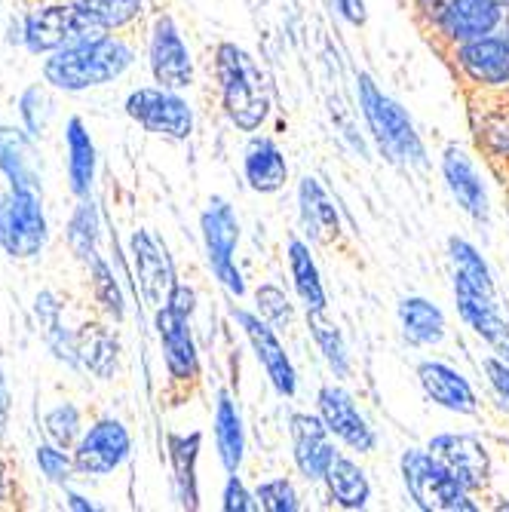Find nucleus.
Here are the masks:
<instances>
[{"label":"nucleus","instance_id":"obj_1","mask_svg":"<svg viewBox=\"0 0 509 512\" xmlns=\"http://www.w3.org/2000/svg\"><path fill=\"white\" fill-rule=\"evenodd\" d=\"M132 62H135V46L117 31H111L105 37L80 40L43 56L40 74L59 92H86L120 80L132 68Z\"/></svg>","mask_w":509,"mask_h":512},{"label":"nucleus","instance_id":"obj_2","mask_svg":"<svg viewBox=\"0 0 509 512\" xmlns=\"http://www.w3.org/2000/svg\"><path fill=\"white\" fill-rule=\"evenodd\" d=\"M215 77H218L227 120L243 132L261 129V123L270 114V99H267V80L258 62L237 43H218Z\"/></svg>","mask_w":509,"mask_h":512},{"label":"nucleus","instance_id":"obj_3","mask_svg":"<svg viewBox=\"0 0 509 512\" xmlns=\"http://www.w3.org/2000/svg\"><path fill=\"white\" fill-rule=\"evenodd\" d=\"M439 59L454 74L464 99L509 92V34L506 31L454 43L439 53Z\"/></svg>","mask_w":509,"mask_h":512},{"label":"nucleus","instance_id":"obj_4","mask_svg":"<svg viewBox=\"0 0 509 512\" xmlns=\"http://www.w3.org/2000/svg\"><path fill=\"white\" fill-rule=\"evenodd\" d=\"M25 22V40L22 50L31 56H50L62 46L80 43V40H96L111 34V28L96 19L92 13L80 10L71 0H53V4H37L22 16Z\"/></svg>","mask_w":509,"mask_h":512},{"label":"nucleus","instance_id":"obj_5","mask_svg":"<svg viewBox=\"0 0 509 512\" xmlns=\"http://www.w3.org/2000/svg\"><path fill=\"white\" fill-rule=\"evenodd\" d=\"M359 99H362V114H365L368 126H372L387 160L424 169L427 148L421 142V135L414 132L408 114L393 99H387L368 74H359Z\"/></svg>","mask_w":509,"mask_h":512},{"label":"nucleus","instance_id":"obj_6","mask_svg":"<svg viewBox=\"0 0 509 512\" xmlns=\"http://www.w3.org/2000/svg\"><path fill=\"white\" fill-rule=\"evenodd\" d=\"M402 482L411 500L427 512H476L482 506L427 448H408L402 454Z\"/></svg>","mask_w":509,"mask_h":512},{"label":"nucleus","instance_id":"obj_7","mask_svg":"<svg viewBox=\"0 0 509 512\" xmlns=\"http://www.w3.org/2000/svg\"><path fill=\"white\" fill-rule=\"evenodd\" d=\"M50 240L43 194L7 188L0 194V252L10 261H34Z\"/></svg>","mask_w":509,"mask_h":512},{"label":"nucleus","instance_id":"obj_8","mask_svg":"<svg viewBox=\"0 0 509 512\" xmlns=\"http://www.w3.org/2000/svg\"><path fill=\"white\" fill-rule=\"evenodd\" d=\"M154 325H157V338L163 347V362L169 375L166 396L172 399V405H181L194 396L203 378L200 353H197L194 332H191V316H181L172 307H163L154 313Z\"/></svg>","mask_w":509,"mask_h":512},{"label":"nucleus","instance_id":"obj_9","mask_svg":"<svg viewBox=\"0 0 509 512\" xmlns=\"http://www.w3.org/2000/svg\"><path fill=\"white\" fill-rule=\"evenodd\" d=\"M123 111L132 123H138L145 132L160 135L166 142H188L194 132V111L181 99L178 89L166 86H138L132 89Z\"/></svg>","mask_w":509,"mask_h":512},{"label":"nucleus","instance_id":"obj_10","mask_svg":"<svg viewBox=\"0 0 509 512\" xmlns=\"http://www.w3.org/2000/svg\"><path fill=\"white\" fill-rule=\"evenodd\" d=\"M506 19L509 0H451L448 10L436 19V25L424 31V37L439 56L454 43L503 31Z\"/></svg>","mask_w":509,"mask_h":512},{"label":"nucleus","instance_id":"obj_11","mask_svg":"<svg viewBox=\"0 0 509 512\" xmlns=\"http://www.w3.org/2000/svg\"><path fill=\"white\" fill-rule=\"evenodd\" d=\"M200 224H203V243H206V258H209L212 273L221 279V286L230 295L243 298L246 295L243 273L234 264V252L240 243V224H237L234 206H230L224 197H212Z\"/></svg>","mask_w":509,"mask_h":512},{"label":"nucleus","instance_id":"obj_12","mask_svg":"<svg viewBox=\"0 0 509 512\" xmlns=\"http://www.w3.org/2000/svg\"><path fill=\"white\" fill-rule=\"evenodd\" d=\"M129 451H132V436L123 427V421H117V417H99V421H92L83 430L71 454H74L77 476L105 479L123 467Z\"/></svg>","mask_w":509,"mask_h":512},{"label":"nucleus","instance_id":"obj_13","mask_svg":"<svg viewBox=\"0 0 509 512\" xmlns=\"http://www.w3.org/2000/svg\"><path fill=\"white\" fill-rule=\"evenodd\" d=\"M148 68L154 83L166 86V89H188L194 83V62L188 46H184V37L178 31V25L172 22V16L160 13L151 25V37H148Z\"/></svg>","mask_w":509,"mask_h":512},{"label":"nucleus","instance_id":"obj_14","mask_svg":"<svg viewBox=\"0 0 509 512\" xmlns=\"http://www.w3.org/2000/svg\"><path fill=\"white\" fill-rule=\"evenodd\" d=\"M427 451L448 467V473L464 485L470 494H488L491 488V454L476 436H457L445 433L430 439Z\"/></svg>","mask_w":509,"mask_h":512},{"label":"nucleus","instance_id":"obj_15","mask_svg":"<svg viewBox=\"0 0 509 512\" xmlns=\"http://www.w3.org/2000/svg\"><path fill=\"white\" fill-rule=\"evenodd\" d=\"M129 255H132V267H135V279H138V292H142V298L154 310H163L169 304L172 289L178 286L166 246L151 234V230H135L129 240Z\"/></svg>","mask_w":509,"mask_h":512},{"label":"nucleus","instance_id":"obj_16","mask_svg":"<svg viewBox=\"0 0 509 512\" xmlns=\"http://www.w3.org/2000/svg\"><path fill=\"white\" fill-rule=\"evenodd\" d=\"M289 433H292V457L295 467L307 482H322L335 463V433L326 427L319 414H292L289 417Z\"/></svg>","mask_w":509,"mask_h":512},{"label":"nucleus","instance_id":"obj_17","mask_svg":"<svg viewBox=\"0 0 509 512\" xmlns=\"http://www.w3.org/2000/svg\"><path fill=\"white\" fill-rule=\"evenodd\" d=\"M316 411H319L322 421H326V427L335 433V439H341L344 445H350L359 454L375 451V445H378L375 430L368 427V421L359 414L356 402L341 387H335V384L319 387V393H316Z\"/></svg>","mask_w":509,"mask_h":512},{"label":"nucleus","instance_id":"obj_18","mask_svg":"<svg viewBox=\"0 0 509 512\" xmlns=\"http://www.w3.org/2000/svg\"><path fill=\"white\" fill-rule=\"evenodd\" d=\"M237 322L243 325V332L246 338L252 341V350L261 362V368L267 371V378L270 384L276 387V393L280 396H295L298 390V375H295V368L280 344V338H276L273 332V325L264 319V316H255L249 310H234Z\"/></svg>","mask_w":509,"mask_h":512},{"label":"nucleus","instance_id":"obj_19","mask_svg":"<svg viewBox=\"0 0 509 512\" xmlns=\"http://www.w3.org/2000/svg\"><path fill=\"white\" fill-rule=\"evenodd\" d=\"M0 175L7 178V188L43 194L37 138L22 123L19 126L16 123L0 126Z\"/></svg>","mask_w":509,"mask_h":512},{"label":"nucleus","instance_id":"obj_20","mask_svg":"<svg viewBox=\"0 0 509 512\" xmlns=\"http://www.w3.org/2000/svg\"><path fill=\"white\" fill-rule=\"evenodd\" d=\"M442 172H445V181H448L454 200L460 203V209H464L476 224H488V218H491L488 194H485L482 175H479L476 163L467 157V151L460 145H448L442 154Z\"/></svg>","mask_w":509,"mask_h":512},{"label":"nucleus","instance_id":"obj_21","mask_svg":"<svg viewBox=\"0 0 509 512\" xmlns=\"http://www.w3.org/2000/svg\"><path fill=\"white\" fill-rule=\"evenodd\" d=\"M454 301H457V310H460V316H464V322L479 338H485L494 350L509 344V325L500 316L494 295H485L482 289H476L470 283L467 276L454 273Z\"/></svg>","mask_w":509,"mask_h":512},{"label":"nucleus","instance_id":"obj_22","mask_svg":"<svg viewBox=\"0 0 509 512\" xmlns=\"http://www.w3.org/2000/svg\"><path fill=\"white\" fill-rule=\"evenodd\" d=\"M65 172H68V188L71 194L80 197H92V184H96V166H99V154H96V142L83 123V117H68L65 123Z\"/></svg>","mask_w":509,"mask_h":512},{"label":"nucleus","instance_id":"obj_23","mask_svg":"<svg viewBox=\"0 0 509 512\" xmlns=\"http://www.w3.org/2000/svg\"><path fill=\"white\" fill-rule=\"evenodd\" d=\"M418 381L436 405H442L454 414H479V399H476L473 387L445 362H421Z\"/></svg>","mask_w":509,"mask_h":512},{"label":"nucleus","instance_id":"obj_24","mask_svg":"<svg viewBox=\"0 0 509 512\" xmlns=\"http://www.w3.org/2000/svg\"><path fill=\"white\" fill-rule=\"evenodd\" d=\"M200 433L166 436V454H169V467H172V485H175V500L184 509H197L200 506V488H197V460H200Z\"/></svg>","mask_w":509,"mask_h":512},{"label":"nucleus","instance_id":"obj_25","mask_svg":"<svg viewBox=\"0 0 509 512\" xmlns=\"http://www.w3.org/2000/svg\"><path fill=\"white\" fill-rule=\"evenodd\" d=\"M301 218H304V227H307V234L322 243V246H338L341 243V234H344V227H341V215L335 209V203L329 200V194L322 191V184L316 178H301Z\"/></svg>","mask_w":509,"mask_h":512},{"label":"nucleus","instance_id":"obj_26","mask_svg":"<svg viewBox=\"0 0 509 512\" xmlns=\"http://www.w3.org/2000/svg\"><path fill=\"white\" fill-rule=\"evenodd\" d=\"M246 181L258 194H276L286 188L289 181V163L283 151L276 148L273 138H252L246 148Z\"/></svg>","mask_w":509,"mask_h":512},{"label":"nucleus","instance_id":"obj_27","mask_svg":"<svg viewBox=\"0 0 509 512\" xmlns=\"http://www.w3.org/2000/svg\"><path fill=\"white\" fill-rule=\"evenodd\" d=\"M117 359H120L117 335L102 322H86L77 332V365L89 371V375L108 381L117 371Z\"/></svg>","mask_w":509,"mask_h":512},{"label":"nucleus","instance_id":"obj_28","mask_svg":"<svg viewBox=\"0 0 509 512\" xmlns=\"http://www.w3.org/2000/svg\"><path fill=\"white\" fill-rule=\"evenodd\" d=\"M399 322L402 335L418 347H439L448 335L442 310L421 295H408L399 301Z\"/></svg>","mask_w":509,"mask_h":512},{"label":"nucleus","instance_id":"obj_29","mask_svg":"<svg viewBox=\"0 0 509 512\" xmlns=\"http://www.w3.org/2000/svg\"><path fill=\"white\" fill-rule=\"evenodd\" d=\"M215 445H218L221 467L227 473H240L243 451H246V436H243V421H240L237 402L230 399L227 390H221L218 402H215Z\"/></svg>","mask_w":509,"mask_h":512},{"label":"nucleus","instance_id":"obj_30","mask_svg":"<svg viewBox=\"0 0 509 512\" xmlns=\"http://www.w3.org/2000/svg\"><path fill=\"white\" fill-rule=\"evenodd\" d=\"M322 482H326L329 497L341 509H362V506H368V497H372V485H368L365 473L344 454L335 457V463L329 467V473Z\"/></svg>","mask_w":509,"mask_h":512},{"label":"nucleus","instance_id":"obj_31","mask_svg":"<svg viewBox=\"0 0 509 512\" xmlns=\"http://www.w3.org/2000/svg\"><path fill=\"white\" fill-rule=\"evenodd\" d=\"M68 246L80 264H89L99 255V237H102V221H99V206L92 197H80L71 218H68Z\"/></svg>","mask_w":509,"mask_h":512},{"label":"nucleus","instance_id":"obj_32","mask_svg":"<svg viewBox=\"0 0 509 512\" xmlns=\"http://www.w3.org/2000/svg\"><path fill=\"white\" fill-rule=\"evenodd\" d=\"M289 267H292V279H295V289H298V298L304 301V307L307 310H326L329 298H326V289H322L316 261L310 258L307 243L298 237L289 240Z\"/></svg>","mask_w":509,"mask_h":512},{"label":"nucleus","instance_id":"obj_33","mask_svg":"<svg viewBox=\"0 0 509 512\" xmlns=\"http://www.w3.org/2000/svg\"><path fill=\"white\" fill-rule=\"evenodd\" d=\"M307 329L319 344L322 356H326L329 368L335 371V378H350V350L344 344V335L338 332V325L326 319V310H307Z\"/></svg>","mask_w":509,"mask_h":512},{"label":"nucleus","instance_id":"obj_34","mask_svg":"<svg viewBox=\"0 0 509 512\" xmlns=\"http://www.w3.org/2000/svg\"><path fill=\"white\" fill-rule=\"evenodd\" d=\"M83 267H86V273H89V289H92V298H96L99 310H102L108 319L120 322L123 313H126V301H123L120 283L114 279L108 261H105L102 255H96V258H92L89 264H83Z\"/></svg>","mask_w":509,"mask_h":512},{"label":"nucleus","instance_id":"obj_35","mask_svg":"<svg viewBox=\"0 0 509 512\" xmlns=\"http://www.w3.org/2000/svg\"><path fill=\"white\" fill-rule=\"evenodd\" d=\"M43 436H46V442H53V445H59V448H68V451H74V445L80 442V436H83V430H86V424H83V411L74 405V402H59V405H53L50 411L43 414Z\"/></svg>","mask_w":509,"mask_h":512},{"label":"nucleus","instance_id":"obj_36","mask_svg":"<svg viewBox=\"0 0 509 512\" xmlns=\"http://www.w3.org/2000/svg\"><path fill=\"white\" fill-rule=\"evenodd\" d=\"M71 4H77L80 10L92 13L96 19H102L111 31L129 28L145 13V0H71Z\"/></svg>","mask_w":509,"mask_h":512},{"label":"nucleus","instance_id":"obj_37","mask_svg":"<svg viewBox=\"0 0 509 512\" xmlns=\"http://www.w3.org/2000/svg\"><path fill=\"white\" fill-rule=\"evenodd\" d=\"M46 86L50 83H31L28 89H22V96H19V123L37 138H43L46 126H50V117H53V102L50 96H46Z\"/></svg>","mask_w":509,"mask_h":512},{"label":"nucleus","instance_id":"obj_38","mask_svg":"<svg viewBox=\"0 0 509 512\" xmlns=\"http://www.w3.org/2000/svg\"><path fill=\"white\" fill-rule=\"evenodd\" d=\"M34 463H37L40 476L50 485H59V488H68V482L77 476L74 454L68 448H59L53 442H46V439L34 448Z\"/></svg>","mask_w":509,"mask_h":512},{"label":"nucleus","instance_id":"obj_39","mask_svg":"<svg viewBox=\"0 0 509 512\" xmlns=\"http://www.w3.org/2000/svg\"><path fill=\"white\" fill-rule=\"evenodd\" d=\"M448 252H451V261L457 267L460 276H467L476 289H482L485 295H494V279H491V270L488 264L482 261V255L476 252V246H470L467 240L460 237H451L448 240Z\"/></svg>","mask_w":509,"mask_h":512},{"label":"nucleus","instance_id":"obj_40","mask_svg":"<svg viewBox=\"0 0 509 512\" xmlns=\"http://www.w3.org/2000/svg\"><path fill=\"white\" fill-rule=\"evenodd\" d=\"M255 497L261 503V509L267 512H295L301 509L298 503V491L289 479H267L255 488Z\"/></svg>","mask_w":509,"mask_h":512},{"label":"nucleus","instance_id":"obj_41","mask_svg":"<svg viewBox=\"0 0 509 512\" xmlns=\"http://www.w3.org/2000/svg\"><path fill=\"white\" fill-rule=\"evenodd\" d=\"M255 298H258L261 316H264L270 325H276V329H283V325L292 322V304H289L286 292H280L276 286H261Z\"/></svg>","mask_w":509,"mask_h":512},{"label":"nucleus","instance_id":"obj_42","mask_svg":"<svg viewBox=\"0 0 509 512\" xmlns=\"http://www.w3.org/2000/svg\"><path fill=\"white\" fill-rule=\"evenodd\" d=\"M221 506L227 512H252V509H261L258 497L243 485V479L237 473H230L227 485H224V494H221Z\"/></svg>","mask_w":509,"mask_h":512},{"label":"nucleus","instance_id":"obj_43","mask_svg":"<svg viewBox=\"0 0 509 512\" xmlns=\"http://www.w3.org/2000/svg\"><path fill=\"white\" fill-rule=\"evenodd\" d=\"M402 4L408 7V13H411L414 25H418V28H421V34H424V31H427V28H433V25H436V19L448 10L451 0H402Z\"/></svg>","mask_w":509,"mask_h":512},{"label":"nucleus","instance_id":"obj_44","mask_svg":"<svg viewBox=\"0 0 509 512\" xmlns=\"http://www.w3.org/2000/svg\"><path fill=\"white\" fill-rule=\"evenodd\" d=\"M482 368H485V375H488L491 387L497 390V396L509 402V359L488 353V356L482 359Z\"/></svg>","mask_w":509,"mask_h":512},{"label":"nucleus","instance_id":"obj_45","mask_svg":"<svg viewBox=\"0 0 509 512\" xmlns=\"http://www.w3.org/2000/svg\"><path fill=\"white\" fill-rule=\"evenodd\" d=\"M10 417H13V393H10L7 371L0 365V442H4V436L10 430Z\"/></svg>","mask_w":509,"mask_h":512},{"label":"nucleus","instance_id":"obj_46","mask_svg":"<svg viewBox=\"0 0 509 512\" xmlns=\"http://www.w3.org/2000/svg\"><path fill=\"white\" fill-rule=\"evenodd\" d=\"M166 307H172V310L181 313V316H194V310H197V292H194L191 286H181V283H178V286L172 289Z\"/></svg>","mask_w":509,"mask_h":512},{"label":"nucleus","instance_id":"obj_47","mask_svg":"<svg viewBox=\"0 0 509 512\" xmlns=\"http://www.w3.org/2000/svg\"><path fill=\"white\" fill-rule=\"evenodd\" d=\"M332 4L338 7V13H341L350 25H356V28L365 25V19H368V13H365V0H332Z\"/></svg>","mask_w":509,"mask_h":512},{"label":"nucleus","instance_id":"obj_48","mask_svg":"<svg viewBox=\"0 0 509 512\" xmlns=\"http://www.w3.org/2000/svg\"><path fill=\"white\" fill-rule=\"evenodd\" d=\"M16 497V482H13V473H10V463L4 457V451H0V509L10 506Z\"/></svg>","mask_w":509,"mask_h":512},{"label":"nucleus","instance_id":"obj_49","mask_svg":"<svg viewBox=\"0 0 509 512\" xmlns=\"http://www.w3.org/2000/svg\"><path fill=\"white\" fill-rule=\"evenodd\" d=\"M65 491V506L68 509H80V512H92V509H99L96 503H92L89 497H83V494H77V491H71V488H62Z\"/></svg>","mask_w":509,"mask_h":512},{"label":"nucleus","instance_id":"obj_50","mask_svg":"<svg viewBox=\"0 0 509 512\" xmlns=\"http://www.w3.org/2000/svg\"><path fill=\"white\" fill-rule=\"evenodd\" d=\"M491 102V105H497V108H503V111H509V92H500V96H470L467 102Z\"/></svg>","mask_w":509,"mask_h":512},{"label":"nucleus","instance_id":"obj_51","mask_svg":"<svg viewBox=\"0 0 509 512\" xmlns=\"http://www.w3.org/2000/svg\"><path fill=\"white\" fill-rule=\"evenodd\" d=\"M497 353H500V356H503V359H509V344H503V347H500V350H497Z\"/></svg>","mask_w":509,"mask_h":512},{"label":"nucleus","instance_id":"obj_52","mask_svg":"<svg viewBox=\"0 0 509 512\" xmlns=\"http://www.w3.org/2000/svg\"><path fill=\"white\" fill-rule=\"evenodd\" d=\"M497 509H509V500H503V503H494Z\"/></svg>","mask_w":509,"mask_h":512}]
</instances>
